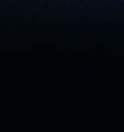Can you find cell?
I'll use <instances>...</instances> for the list:
<instances>
[]
</instances>
